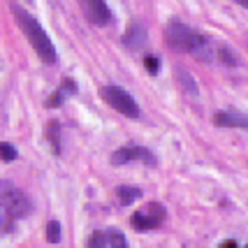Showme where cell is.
<instances>
[{
  "label": "cell",
  "mask_w": 248,
  "mask_h": 248,
  "mask_svg": "<svg viewBox=\"0 0 248 248\" xmlns=\"http://www.w3.org/2000/svg\"><path fill=\"white\" fill-rule=\"evenodd\" d=\"M165 37H167V44L181 51V54H193L197 61H214L216 58V44L211 42L206 35L188 28L186 23L181 21H170L167 28H165Z\"/></svg>",
  "instance_id": "obj_1"
},
{
  "label": "cell",
  "mask_w": 248,
  "mask_h": 248,
  "mask_svg": "<svg viewBox=\"0 0 248 248\" xmlns=\"http://www.w3.org/2000/svg\"><path fill=\"white\" fill-rule=\"evenodd\" d=\"M12 14H14L19 28H21L23 35H26V40H28L31 46L35 49V54L40 56V61H44V63H49V65L56 63V46H54V42L49 40V35L44 32V28L40 26V21H37L32 14H28L23 7H19L16 2L12 5Z\"/></svg>",
  "instance_id": "obj_2"
},
{
  "label": "cell",
  "mask_w": 248,
  "mask_h": 248,
  "mask_svg": "<svg viewBox=\"0 0 248 248\" xmlns=\"http://www.w3.org/2000/svg\"><path fill=\"white\" fill-rule=\"evenodd\" d=\"M102 100L107 102L109 107H114L119 114L128 116V119H140V105L135 102V97L130 95L128 91H123L121 86H102L100 91Z\"/></svg>",
  "instance_id": "obj_3"
},
{
  "label": "cell",
  "mask_w": 248,
  "mask_h": 248,
  "mask_svg": "<svg viewBox=\"0 0 248 248\" xmlns=\"http://www.w3.org/2000/svg\"><path fill=\"white\" fill-rule=\"evenodd\" d=\"M0 200H2V206L10 218H23L31 211L28 197L12 184H0Z\"/></svg>",
  "instance_id": "obj_4"
},
{
  "label": "cell",
  "mask_w": 248,
  "mask_h": 248,
  "mask_svg": "<svg viewBox=\"0 0 248 248\" xmlns=\"http://www.w3.org/2000/svg\"><path fill=\"white\" fill-rule=\"evenodd\" d=\"M81 10L88 21L95 26H107L111 21V10L107 7L105 0H81Z\"/></svg>",
  "instance_id": "obj_5"
},
{
  "label": "cell",
  "mask_w": 248,
  "mask_h": 248,
  "mask_svg": "<svg viewBox=\"0 0 248 248\" xmlns=\"http://www.w3.org/2000/svg\"><path fill=\"white\" fill-rule=\"evenodd\" d=\"M132 160H141V162H146V165L155 162L151 151L144 149V146H121L119 151H114V155H111L114 165H125V162H132Z\"/></svg>",
  "instance_id": "obj_6"
},
{
  "label": "cell",
  "mask_w": 248,
  "mask_h": 248,
  "mask_svg": "<svg viewBox=\"0 0 248 248\" xmlns=\"http://www.w3.org/2000/svg\"><path fill=\"white\" fill-rule=\"evenodd\" d=\"M146 44V31H144V26L140 21H132L128 26V31L123 35V46L125 49H132V51H137Z\"/></svg>",
  "instance_id": "obj_7"
},
{
  "label": "cell",
  "mask_w": 248,
  "mask_h": 248,
  "mask_svg": "<svg viewBox=\"0 0 248 248\" xmlns=\"http://www.w3.org/2000/svg\"><path fill=\"white\" fill-rule=\"evenodd\" d=\"M214 123L218 128H248V116L239 111H216Z\"/></svg>",
  "instance_id": "obj_8"
},
{
  "label": "cell",
  "mask_w": 248,
  "mask_h": 248,
  "mask_svg": "<svg viewBox=\"0 0 248 248\" xmlns=\"http://www.w3.org/2000/svg\"><path fill=\"white\" fill-rule=\"evenodd\" d=\"M132 225H135V230H140V232H144V230H155V227H158L146 211H135V214H132Z\"/></svg>",
  "instance_id": "obj_9"
},
{
  "label": "cell",
  "mask_w": 248,
  "mask_h": 248,
  "mask_svg": "<svg viewBox=\"0 0 248 248\" xmlns=\"http://www.w3.org/2000/svg\"><path fill=\"white\" fill-rule=\"evenodd\" d=\"M105 237H107V248H128V239L121 230H107Z\"/></svg>",
  "instance_id": "obj_10"
},
{
  "label": "cell",
  "mask_w": 248,
  "mask_h": 248,
  "mask_svg": "<svg viewBox=\"0 0 248 248\" xmlns=\"http://www.w3.org/2000/svg\"><path fill=\"white\" fill-rule=\"evenodd\" d=\"M116 195H119V200H121V204L123 206H128L132 200H137L140 197V188H135V186H119L116 188Z\"/></svg>",
  "instance_id": "obj_11"
},
{
  "label": "cell",
  "mask_w": 248,
  "mask_h": 248,
  "mask_svg": "<svg viewBox=\"0 0 248 248\" xmlns=\"http://www.w3.org/2000/svg\"><path fill=\"white\" fill-rule=\"evenodd\" d=\"M216 58H220V63L230 65V67H234V65H239L237 54H234V51H232L230 46H223V44H218V49H216Z\"/></svg>",
  "instance_id": "obj_12"
},
{
  "label": "cell",
  "mask_w": 248,
  "mask_h": 248,
  "mask_svg": "<svg viewBox=\"0 0 248 248\" xmlns=\"http://www.w3.org/2000/svg\"><path fill=\"white\" fill-rule=\"evenodd\" d=\"M61 128H58V123L56 121H51L49 125H46V137H49V141H51V146H54V153H61Z\"/></svg>",
  "instance_id": "obj_13"
},
{
  "label": "cell",
  "mask_w": 248,
  "mask_h": 248,
  "mask_svg": "<svg viewBox=\"0 0 248 248\" xmlns=\"http://www.w3.org/2000/svg\"><path fill=\"white\" fill-rule=\"evenodd\" d=\"M86 248H107V237H105V232H93V234L88 237Z\"/></svg>",
  "instance_id": "obj_14"
},
{
  "label": "cell",
  "mask_w": 248,
  "mask_h": 248,
  "mask_svg": "<svg viewBox=\"0 0 248 248\" xmlns=\"http://www.w3.org/2000/svg\"><path fill=\"white\" fill-rule=\"evenodd\" d=\"M58 239H61V225H58V220H51L46 225V241L49 244H58Z\"/></svg>",
  "instance_id": "obj_15"
},
{
  "label": "cell",
  "mask_w": 248,
  "mask_h": 248,
  "mask_svg": "<svg viewBox=\"0 0 248 248\" xmlns=\"http://www.w3.org/2000/svg\"><path fill=\"white\" fill-rule=\"evenodd\" d=\"M16 149L12 146V144H0V158L5 162H12V160H16Z\"/></svg>",
  "instance_id": "obj_16"
},
{
  "label": "cell",
  "mask_w": 248,
  "mask_h": 248,
  "mask_svg": "<svg viewBox=\"0 0 248 248\" xmlns=\"http://www.w3.org/2000/svg\"><path fill=\"white\" fill-rule=\"evenodd\" d=\"M144 67L151 72V75H158V70H160V61H158V56H144Z\"/></svg>",
  "instance_id": "obj_17"
},
{
  "label": "cell",
  "mask_w": 248,
  "mask_h": 248,
  "mask_svg": "<svg viewBox=\"0 0 248 248\" xmlns=\"http://www.w3.org/2000/svg\"><path fill=\"white\" fill-rule=\"evenodd\" d=\"M63 91H61V88H58V91H54V93H51V97H49V100H46V107H51V109H56V107H61V105H63Z\"/></svg>",
  "instance_id": "obj_18"
},
{
  "label": "cell",
  "mask_w": 248,
  "mask_h": 248,
  "mask_svg": "<svg viewBox=\"0 0 248 248\" xmlns=\"http://www.w3.org/2000/svg\"><path fill=\"white\" fill-rule=\"evenodd\" d=\"M179 75H181V81H184V86H186V88H190V93L195 95V93H197V86H195L193 77H190V75H186L184 70H179Z\"/></svg>",
  "instance_id": "obj_19"
},
{
  "label": "cell",
  "mask_w": 248,
  "mask_h": 248,
  "mask_svg": "<svg viewBox=\"0 0 248 248\" xmlns=\"http://www.w3.org/2000/svg\"><path fill=\"white\" fill-rule=\"evenodd\" d=\"M61 91H63V93H65V91H67V93H75V91H77L75 81H72V79H65V81H63V88H61Z\"/></svg>",
  "instance_id": "obj_20"
},
{
  "label": "cell",
  "mask_w": 248,
  "mask_h": 248,
  "mask_svg": "<svg viewBox=\"0 0 248 248\" xmlns=\"http://www.w3.org/2000/svg\"><path fill=\"white\" fill-rule=\"evenodd\" d=\"M220 248H237V241H234V239H227V241L220 244Z\"/></svg>",
  "instance_id": "obj_21"
},
{
  "label": "cell",
  "mask_w": 248,
  "mask_h": 248,
  "mask_svg": "<svg viewBox=\"0 0 248 248\" xmlns=\"http://www.w3.org/2000/svg\"><path fill=\"white\" fill-rule=\"evenodd\" d=\"M237 5H241V7H248V0H234Z\"/></svg>",
  "instance_id": "obj_22"
},
{
  "label": "cell",
  "mask_w": 248,
  "mask_h": 248,
  "mask_svg": "<svg viewBox=\"0 0 248 248\" xmlns=\"http://www.w3.org/2000/svg\"><path fill=\"white\" fill-rule=\"evenodd\" d=\"M244 248H248V246H244Z\"/></svg>",
  "instance_id": "obj_23"
}]
</instances>
